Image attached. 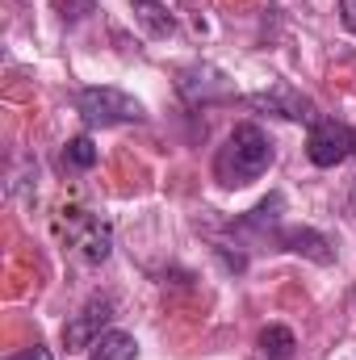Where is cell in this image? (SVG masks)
Returning a JSON list of instances; mask_svg holds the SVG:
<instances>
[{
    "label": "cell",
    "instance_id": "7c38bea8",
    "mask_svg": "<svg viewBox=\"0 0 356 360\" xmlns=\"http://www.w3.org/2000/svg\"><path fill=\"white\" fill-rule=\"evenodd\" d=\"M8 360H55L42 344H34V348H25V352H17V356H8Z\"/></svg>",
    "mask_w": 356,
    "mask_h": 360
},
{
    "label": "cell",
    "instance_id": "ba28073f",
    "mask_svg": "<svg viewBox=\"0 0 356 360\" xmlns=\"http://www.w3.org/2000/svg\"><path fill=\"white\" fill-rule=\"evenodd\" d=\"M134 13L143 21V30L151 38H168L177 30V17H172V0H134Z\"/></svg>",
    "mask_w": 356,
    "mask_h": 360
},
{
    "label": "cell",
    "instance_id": "8fae6325",
    "mask_svg": "<svg viewBox=\"0 0 356 360\" xmlns=\"http://www.w3.org/2000/svg\"><path fill=\"white\" fill-rule=\"evenodd\" d=\"M63 164H68V168H76V172L96 168V147H92L89 134H80V139H72V143L63 147Z\"/></svg>",
    "mask_w": 356,
    "mask_h": 360
},
{
    "label": "cell",
    "instance_id": "5bb4252c",
    "mask_svg": "<svg viewBox=\"0 0 356 360\" xmlns=\"http://www.w3.org/2000/svg\"><path fill=\"white\" fill-rule=\"evenodd\" d=\"M352 205H356V193H352Z\"/></svg>",
    "mask_w": 356,
    "mask_h": 360
},
{
    "label": "cell",
    "instance_id": "6da1fadb",
    "mask_svg": "<svg viewBox=\"0 0 356 360\" xmlns=\"http://www.w3.org/2000/svg\"><path fill=\"white\" fill-rule=\"evenodd\" d=\"M272 168V139L256 122H239L214 155V180L222 188H243Z\"/></svg>",
    "mask_w": 356,
    "mask_h": 360
},
{
    "label": "cell",
    "instance_id": "30bf717a",
    "mask_svg": "<svg viewBox=\"0 0 356 360\" xmlns=\"http://www.w3.org/2000/svg\"><path fill=\"white\" fill-rule=\"evenodd\" d=\"M134 356H139L134 335H126V331H105V335L92 344L89 360H134Z\"/></svg>",
    "mask_w": 356,
    "mask_h": 360
},
{
    "label": "cell",
    "instance_id": "8992f818",
    "mask_svg": "<svg viewBox=\"0 0 356 360\" xmlns=\"http://www.w3.org/2000/svg\"><path fill=\"white\" fill-rule=\"evenodd\" d=\"M252 105H256V109H268V113H276V117H285V122H310V126L319 122L314 101H310L306 92H298L289 80H276V84H268L265 92H256Z\"/></svg>",
    "mask_w": 356,
    "mask_h": 360
},
{
    "label": "cell",
    "instance_id": "5b68a950",
    "mask_svg": "<svg viewBox=\"0 0 356 360\" xmlns=\"http://www.w3.org/2000/svg\"><path fill=\"white\" fill-rule=\"evenodd\" d=\"M109 319H113V302H109V297H89V302L68 319V327H63V344H68L72 352L92 348V344L105 335Z\"/></svg>",
    "mask_w": 356,
    "mask_h": 360
},
{
    "label": "cell",
    "instance_id": "277c9868",
    "mask_svg": "<svg viewBox=\"0 0 356 360\" xmlns=\"http://www.w3.org/2000/svg\"><path fill=\"white\" fill-rule=\"evenodd\" d=\"M306 155H310L314 168H336V164L352 160L356 155V130L344 126V122H336V117H319L310 126V134H306Z\"/></svg>",
    "mask_w": 356,
    "mask_h": 360
},
{
    "label": "cell",
    "instance_id": "9c48e42d",
    "mask_svg": "<svg viewBox=\"0 0 356 360\" xmlns=\"http://www.w3.org/2000/svg\"><path fill=\"white\" fill-rule=\"evenodd\" d=\"M260 356L265 360H293L298 356V340H293V331L281 327V323L265 327V331H260Z\"/></svg>",
    "mask_w": 356,
    "mask_h": 360
},
{
    "label": "cell",
    "instance_id": "52a82bcc",
    "mask_svg": "<svg viewBox=\"0 0 356 360\" xmlns=\"http://www.w3.org/2000/svg\"><path fill=\"white\" fill-rule=\"evenodd\" d=\"M285 252H298V256H306V260H314V264H331L336 260V252H331V239L327 235H319V231H310V226H289V231H281V239H276Z\"/></svg>",
    "mask_w": 356,
    "mask_h": 360
},
{
    "label": "cell",
    "instance_id": "4fadbf2b",
    "mask_svg": "<svg viewBox=\"0 0 356 360\" xmlns=\"http://www.w3.org/2000/svg\"><path fill=\"white\" fill-rule=\"evenodd\" d=\"M340 17H344V25L356 34V0H340Z\"/></svg>",
    "mask_w": 356,
    "mask_h": 360
},
{
    "label": "cell",
    "instance_id": "3957f363",
    "mask_svg": "<svg viewBox=\"0 0 356 360\" xmlns=\"http://www.w3.org/2000/svg\"><path fill=\"white\" fill-rule=\"evenodd\" d=\"M63 235H68L72 252H76L84 264H105L109 252H113V226H109L101 214H92V210H68Z\"/></svg>",
    "mask_w": 356,
    "mask_h": 360
},
{
    "label": "cell",
    "instance_id": "7a4b0ae2",
    "mask_svg": "<svg viewBox=\"0 0 356 360\" xmlns=\"http://www.w3.org/2000/svg\"><path fill=\"white\" fill-rule=\"evenodd\" d=\"M76 109H80V117H84L89 126H101V130H109V126H130V122H143V117H147L143 101H134L130 92H122V89H109V84L84 89L76 96Z\"/></svg>",
    "mask_w": 356,
    "mask_h": 360
}]
</instances>
